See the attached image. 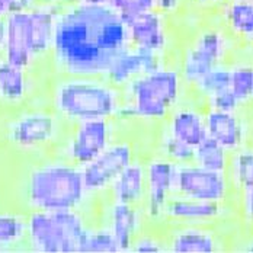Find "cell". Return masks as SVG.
<instances>
[{
  "instance_id": "1",
  "label": "cell",
  "mask_w": 253,
  "mask_h": 253,
  "mask_svg": "<svg viewBox=\"0 0 253 253\" xmlns=\"http://www.w3.org/2000/svg\"><path fill=\"white\" fill-rule=\"evenodd\" d=\"M129 45L126 24L109 4H67L55 18L50 60L57 76H103Z\"/></svg>"
},
{
  "instance_id": "2",
  "label": "cell",
  "mask_w": 253,
  "mask_h": 253,
  "mask_svg": "<svg viewBox=\"0 0 253 253\" xmlns=\"http://www.w3.org/2000/svg\"><path fill=\"white\" fill-rule=\"evenodd\" d=\"M54 114L67 123L114 120L123 92L102 76H58L51 92Z\"/></svg>"
},
{
  "instance_id": "3",
  "label": "cell",
  "mask_w": 253,
  "mask_h": 253,
  "mask_svg": "<svg viewBox=\"0 0 253 253\" xmlns=\"http://www.w3.org/2000/svg\"><path fill=\"white\" fill-rule=\"evenodd\" d=\"M87 194L82 168L69 160L41 163L26 177L25 200L32 210H79Z\"/></svg>"
},
{
  "instance_id": "4",
  "label": "cell",
  "mask_w": 253,
  "mask_h": 253,
  "mask_svg": "<svg viewBox=\"0 0 253 253\" xmlns=\"http://www.w3.org/2000/svg\"><path fill=\"white\" fill-rule=\"evenodd\" d=\"M189 87L176 64L166 63L159 70L131 80L121 92L134 108L137 118L149 121L168 120L170 112L185 99ZM126 102V101H124Z\"/></svg>"
},
{
  "instance_id": "5",
  "label": "cell",
  "mask_w": 253,
  "mask_h": 253,
  "mask_svg": "<svg viewBox=\"0 0 253 253\" xmlns=\"http://www.w3.org/2000/svg\"><path fill=\"white\" fill-rule=\"evenodd\" d=\"M87 230L79 210H32L26 218V239L37 252L80 253Z\"/></svg>"
},
{
  "instance_id": "6",
  "label": "cell",
  "mask_w": 253,
  "mask_h": 253,
  "mask_svg": "<svg viewBox=\"0 0 253 253\" xmlns=\"http://www.w3.org/2000/svg\"><path fill=\"white\" fill-rule=\"evenodd\" d=\"M240 44L221 24L200 28L182 48L176 67L188 87L214 66L228 61Z\"/></svg>"
},
{
  "instance_id": "7",
  "label": "cell",
  "mask_w": 253,
  "mask_h": 253,
  "mask_svg": "<svg viewBox=\"0 0 253 253\" xmlns=\"http://www.w3.org/2000/svg\"><path fill=\"white\" fill-rule=\"evenodd\" d=\"M233 188L226 172L208 170L195 163L177 165L176 195L212 203H228Z\"/></svg>"
},
{
  "instance_id": "8",
  "label": "cell",
  "mask_w": 253,
  "mask_h": 253,
  "mask_svg": "<svg viewBox=\"0 0 253 253\" xmlns=\"http://www.w3.org/2000/svg\"><path fill=\"white\" fill-rule=\"evenodd\" d=\"M134 160V149L128 141L111 143L87 165L82 166L84 186L89 194L108 191L114 180Z\"/></svg>"
},
{
  "instance_id": "9",
  "label": "cell",
  "mask_w": 253,
  "mask_h": 253,
  "mask_svg": "<svg viewBox=\"0 0 253 253\" xmlns=\"http://www.w3.org/2000/svg\"><path fill=\"white\" fill-rule=\"evenodd\" d=\"M60 118L45 111H31L16 117L6 129L7 140L19 149H38L57 140Z\"/></svg>"
},
{
  "instance_id": "10",
  "label": "cell",
  "mask_w": 253,
  "mask_h": 253,
  "mask_svg": "<svg viewBox=\"0 0 253 253\" xmlns=\"http://www.w3.org/2000/svg\"><path fill=\"white\" fill-rule=\"evenodd\" d=\"M177 165L166 157H156L146 165L144 211L152 220H165V208L176 194Z\"/></svg>"
},
{
  "instance_id": "11",
  "label": "cell",
  "mask_w": 253,
  "mask_h": 253,
  "mask_svg": "<svg viewBox=\"0 0 253 253\" xmlns=\"http://www.w3.org/2000/svg\"><path fill=\"white\" fill-rule=\"evenodd\" d=\"M66 147V160L84 166L112 143L111 120H92L75 124Z\"/></svg>"
},
{
  "instance_id": "12",
  "label": "cell",
  "mask_w": 253,
  "mask_h": 253,
  "mask_svg": "<svg viewBox=\"0 0 253 253\" xmlns=\"http://www.w3.org/2000/svg\"><path fill=\"white\" fill-rule=\"evenodd\" d=\"M166 55L156 51L129 45L108 67L105 77L114 86L123 89L131 80L159 70L166 64Z\"/></svg>"
},
{
  "instance_id": "13",
  "label": "cell",
  "mask_w": 253,
  "mask_h": 253,
  "mask_svg": "<svg viewBox=\"0 0 253 253\" xmlns=\"http://www.w3.org/2000/svg\"><path fill=\"white\" fill-rule=\"evenodd\" d=\"M129 34V44L168 54L172 44L168 16L153 9L135 16H121Z\"/></svg>"
},
{
  "instance_id": "14",
  "label": "cell",
  "mask_w": 253,
  "mask_h": 253,
  "mask_svg": "<svg viewBox=\"0 0 253 253\" xmlns=\"http://www.w3.org/2000/svg\"><path fill=\"white\" fill-rule=\"evenodd\" d=\"M6 42L0 55L9 63L28 70L35 61L31 13L10 12L6 15Z\"/></svg>"
},
{
  "instance_id": "15",
  "label": "cell",
  "mask_w": 253,
  "mask_h": 253,
  "mask_svg": "<svg viewBox=\"0 0 253 253\" xmlns=\"http://www.w3.org/2000/svg\"><path fill=\"white\" fill-rule=\"evenodd\" d=\"M205 126L208 137L214 138L230 153L249 144L252 126L246 121L242 111L221 112L205 108Z\"/></svg>"
},
{
  "instance_id": "16",
  "label": "cell",
  "mask_w": 253,
  "mask_h": 253,
  "mask_svg": "<svg viewBox=\"0 0 253 253\" xmlns=\"http://www.w3.org/2000/svg\"><path fill=\"white\" fill-rule=\"evenodd\" d=\"M227 204L191 200L175 194L165 208V220L176 224L214 226L226 218V214L230 210Z\"/></svg>"
},
{
  "instance_id": "17",
  "label": "cell",
  "mask_w": 253,
  "mask_h": 253,
  "mask_svg": "<svg viewBox=\"0 0 253 253\" xmlns=\"http://www.w3.org/2000/svg\"><path fill=\"white\" fill-rule=\"evenodd\" d=\"M168 252L215 253L224 251L221 234L212 226L205 224H176L168 234Z\"/></svg>"
},
{
  "instance_id": "18",
  "label": "cell",
  "mask_w": 253,
  "mask_h": 253,
  "mask_svg": "<svg viewBox=\"0 0 253 253\" xmlns=\"http://www.w3.org/2000/svg\"><path fill=\"white\" fill-rule=\"evenodd\" d=\"M166 131L195 149L208 135L205 126V106L198 108L197 102L188 103L183 99L168 117Z\"/></svg>"
},
{
  "instance_id": "19",
  "label": "cell",
  "mask_w": 253,
  "mask_h": 253,
  "mask_svg": "<svg viewBox=\"0 0 253 253\" xmlns=\"http://www.w3.org/2000/svg\"><path fill=\"white\" fill-rule=\"evenodd\" d=\"M108 218V228L115 236L120 245V252H131V246L140 231L141 210H138L137 205L114 201L109 207Z\"/></svg>"
},
{
  "instance_id": "20",
  "label": "cell",
  "mask_w": 253,
  "mask_h": 253,
  "mask_svg": "<svg viewBox=\"0 0 253 253\" xmlns=\"http://www.w3.org/2000/svg\"><path fill=\"white\" fill-rule=\"evenodd\" d=\"M63 4H47L38 3L29 10L32 22V38H34V55L35 60L50 57L55 29V18Z\"/></svg>"
},
{
  "instance_id": "21",
  "label": "cell",
  "mask_w": 253,
  "mask_h": 253,
  "mask_svg": "<svg viewBox=\"0 0 253 253\" xmlns=\"http://www.w3.org/2000/svg\"><path fill=\"white\" fill-rule=\"evenodd\" d=\"M146 166L141 162L132 160L114 180L109 189L117 203L141 205L146 198Z\"/></svg>"
},
{
  "instance_id": "22",
  "label": "cell",
  "mask_w": 253,
  "mask_h": 253,
  "mask_svg": "<svg viewBox=\"0 0 253 253\" xmlns=\"http://www.w3.org/2000/svg\"><path fill=\"white\" fill-rule=\"evenodd\" d=\"M220 24L240 42L253 37V0H228L218 10Z\"/></svg>"
},
{
  "instance_id": "23",
  "label": "cell",
  "mask_w": 253,
  "mask_h": 253,
  "mask_svg": "<svg viewBox=\"0 0 253 253\" xmlns=\"http://www.w3.org/2000/svg\"><path fill=\"white\" fill-rule=\"evenodd\" d=\"M233 192L239 197L253 188V147L246 144L230 154L226 170Z\"/></svg>"
},
{
  "instance_id": "24",
  "label": "cell",
  "mask_w": 253,
  "mask_h": 253,
  "mask_svg": "<svg viewBox=\"0 0 253 253\" xmlns=\"http://www.w3.org/2000/svg\"><path fill=\"white\" fill-rule=\"evenodd\" d=\"M28 93L26 69L18 67L0 55V101L9 105L19 103Z\"/></svg>"
},
{
  "instance_id": "25",
  "label": "cell",
  "mask_w": 253,
  "mask_h": 253,
  "mask_svg": "<svg viewBox=\"0 0 253 253\" xmlns=\"http://www.w3.org/2000/svg\"><path fill=\"white\" fill-rule=\"evenodd\" d=\"M231 69L230 89L242 106L253 105V57H240L234 54L228 60Z\"/></svg>"
},
{
  "instance_id": "26",
  "label": "cell",
  "mask_w": 253,
  "mask_h": 253,
  "mask_svg": "<svg viewBox=\"0 0 253 253\" xmlns=\"http://www.w3.org/2000/svg\"><path fill=\"white\" fill-rule=\"evenodd\" d=\"M230 82H231V69L230 63L224 61L217 66H214L211 70H208L204 76H201L191 87L189 92L194 93L195 99L205 103L207 99L211 96L230 89Z\"/></svg>"
},
{
  "instance_id": "27",
  "label": "cell",
  "mask_w": 253,
  "mask_h": 253,
  "mask_svg": "<svg viewBox=\"0 0 253 253\" xmlns=\"http://www.w3.org/2000/svg\"><path fill=\"white\" fill-rule=\"evenodd\" d=\"M230 154L227 149H224L220 143H217L211 137H205L203 141L194 149L192 163L201 166L208 170L226 172L230 162Z\"/></svg>"
},
{
  "instance_id": "28",
  "label": "cell",
  "mask_w": 253,
  "mask_h": 253,
  "mask_svg": "<svg viewBox=\"0 0 253 253\" xmlns=\"http://www.w3.org/2000/svg\"><path fill=\"white\" fill-rule=\"evenodd\" d=\"M120 252V245L108 227L89 228L80 253H117Z\"/></svg>"
},
{
  "instance_id": "29",
  "label": "cell",
  "mask_w": 253,
  "mask_h": 253,
  "mask_svg": "<svg viewBox=\"0 0 253 253\" xmlns=\"http://www.w3.org/2000/svg\"><path fill=\"white\" fill-rule=\"evenodd\" d=\"M26 237V218L0 212V248H10Z\"/></svg>"
},
{
  "instance_id": "30",
  "label": "cell",
  "mask_w": 253,
  "mask_h": 253,
  "mask_svg": "<svg viewBox=\"0 0 253 253\" xmlns=\"http://www.w3.org/2000/svg\"><path fill=\"white\" fill-rule=\"evenodd\" d=\"M160 150L162 157H166L176 165L191 163L194 159V147L180 141L168 131H165V135L160 140Z\"/></svg>"
},
{
  "instance_id": "31",
  "label": "cell",
  "mask_w": 253,
  "mask_h": 253,
  "mask_svg": "<svg viewBox=\"0 0 253 253\" xmlns=\"http://www.w3.org/2000/svg\"><path fill=\"white\" fill-rule=\"evenodd\" d=\"M108 4L120 16H135L156 7V0H108Z\"/></svg>"
},
{
  "instance_id": "32",
  "label": "cell",
  "mask_w": 253,
  "mask_h": 253,
  "mask_svg": "<svg viewBox=\"0 0 253 253\" xmlns=\"http://www.w3.org/2000/svg\"><path fill=\"white\" fill-rule=\"evenodd\" d=\"M205 108L207 109H215V111H221V112H239L243 111L242 103L236 98V95L231 92V89L223 90L214 96H211L210 99L205 101Z\"/></svg>"
},
{
  "instance_id": "33",
  "label": "cell",
  "mask_w": 253,
  "mask_h": 253,
  "mask_svg": "<svg viewBox=\"0 0 253 253\" xmlns=\"http://www.w3.org/2000/svg\"><path fill=\"white\" fill-rule=\"evenodd\" d=\"M131 252L160 253L168 252V248L165 240H159L153 236H137L131 246Z\"/></svg>"
},
{
  "instance_id": "34",
  "label": "cell",
  "mask_w": 253,
  "mask_h": 253,
  "mask_svg": "<svg viewBox=\"0 0 253 253\" xmlns=\"http://www.w3.org/2000/svg\"><path fill=\"white\" fill-rule=\"evenodd\" d=\"M186 3H188V0H156L154 9L162 12L166 16H170V15L180 12Z\"/></svg>"
},
{
  "instance_id": "35",
  "label": "cell",
  "mask_w": 253,
  "mask_h": 253,
  "mask_svg": "<svg viewBox=\"0 0 253 253\" xmlns=\"http://www.w3.org/2000/svg\"><path fill=\"white\" fill-rule=\"evenodd\" d=\"M240 201H242V205H240V210L243 212V218L245 221L251 226V228L253 230V188L251 191L239 195Z\"/></svg>"
},
{
  "instance_id": "36",
  "label": "cell",
  "mask_w": 253,
  "mask_h": 253,
  "mask_svg": "<svg viewBox=\"0 0 253 253\" xmlns=\"http://www.w3.org/2000/svg\"><path fill=\"white\" fill-rule=\"evenodd\" d=\"M189 3H194L197 7L204 10H220L228 0H188Z\"/></svg>"
},
{
  "instance_id": "37",
  "label": "cell",
  "mask_w": 253,
  "mask_h": 253,
  "mask_svg": "<svg viewBox=\"0 0 253 253\" xmlns=\"http://www.w3.org/2000/svg\"><path fill=\"white\" fill-rule=\"evenodd\" d=\"M38 3H40V0H10L9 13L10 12H29Z\"/></svg>"
},
{
  "instance_id": "38",
  "label": "cell",
  "mask_w": 253,
  "mask_h": 253,
  "mask_svg": "<svg viewBox=\"0 0 253 253\" xmlns=\"http://www.w3.org/2000/svg\"><path fill=\"white\" fill-rule=\"evenodd\" d=\"M6 34H7L6 16H0V54H1L3 47H4V42H6Z\"/></svg>"
},
{
  "instance_id": "39",
  "label": "cell",
  "mask_w": 253,
  "mask_h": 253,
  "mask_svg": "<svg viewBox=\"0 0 253 253\" xmlns=\"http://www.w3.org/2000/svg\"><path fill=\"white\" fill-rule=\"evenodd\" d=\"M10 9V0H0V16H6Z\"/></svg>"
},
{
  "instance_id": "40",
  "label": "cell",
  "mask_w": 253,
  "mask_h": 253,
  "mask_svg": "<svg viewBox=\"0 0 253 253\" xmlns=\"http://www.w3.org/2000/svg\"><path fill=\"white\" fill-rule=\"evenodd\" d=\"M243 251H246V252H253V237L245 245V248H243Z\"/></svg>"
},
{
  "instance_id": "41",
  "label": "cell",
  "mask_w": 253,
  "mask_h": 253,
  "mask_svg": "<svg viewBox=\"0 0 253 253\" xmlns=\"http://www.w3.org/2000/svg\"><path fill=\"white\" fill-rule=\"evenodd\" d=\"M249 144L253 147V126H252V131H251V138H249Z\"/></svg>"
},
{
  "instance_id": "42",
  "label": "cell",
  "mask_w": 253,
  "mask_h": 253,
  "mask_svg": "<svg viewBox=\"0 0 253 253\" xmlns=\"http://www.w3.org/2000/svg\"><path fill=\"white\" fill-rule=\"evenodd\" d=\"M248 44H251V45H253V37H252V38H251V41H249Z\"/></svg>"
}]
</instances>
